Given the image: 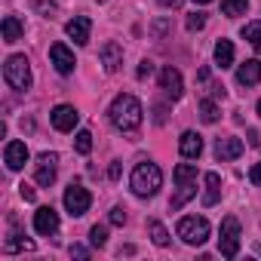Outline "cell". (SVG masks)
<instances>
[{
  "label": "cell",
  "instance_id": "f1b7e54d",
  "mask_svg": "<svg viewBox=\"0 0 261 261\" xmlns=\"http://www.w3.org/2000/svg\"><path fill=\"white\" fill-rule=\"evenodd\" d=\"M89 243H92V246H95V249H101V246H105V243H108V230H105V227H101V224H95V227H92V230H89Z\"/></svg>",
  "mask_w": 261,
  "mask_h": 261
},
{
  "label": "cell",
  "instance_id": "e0dca14e",
  "mask_svg": "<svg viewBox=\"0 0 261 261\" xmlns=\"http://www.w3.org/2000/svg\"><path fill=\"white\" fill-rule=\"evenodd\" d=\"M237 83H240V86H255V83H261V62H258V59L243 62V65L237 68Z\"/></svg>",
  "mask_w": 261,
  "mask_h": 261
},
{
  "label": "cell",
  "instance_id": "f35d334b",
  "mask_svg": "<svg viewBox=\"0 0 261 261\" xmlns=\"http://www.w3.org/2000/svg\"><path fill=\"white\" fill-rule=\"evenodd\" d=\"M258 114H261V101H258Z\"/></svg>",
  "mask_w": 261,
  "mask_h": 261
},
{
  "label": "cell",
  "instance_id": "6da1fadb",
  "mask_svg": "<svg viewBox=\"0 0 261 261\" xmlns=\"http://www.w3.org/2000/svg\"><path fill=\"white\" fill-rule=\"evenodd\" d=\"M108 117H111V123L120 129V133H133V129H139V126H142V120H145V111H142V101H139L136 95L120 92V95L111 101V108H108Z\"/></svg>",
  "mask_w": 261,
  "mask_h": 261
},
{
  "label": "cell",
  "instance_id": "74e56055",
  "mask_svg": "<svg viewBox=\"0 0 261 261\" xmlns=\"http://www.w3.org/2000/svg\"><path fill=\"white\" fill-rule=\"evenodd\" d=\"M194 4H200V7H203V4H212V0H194Z\"/></svg>",
  "mask_w": 261,
  "mask_h": 261
},
{
  "label": "cell",
  "instance_id": "d6986e66",
  "mask_svg": "<svg viewBox=\"0 0 261 261\" xmlns=\"http://www.w3.org/2000/svg\"><path fill=\"white\" fill-rule=\"evenodd\" d=\"M206 191H203V206H215L221 197V175L218 172H206Z\"/></svg>",
  "mask_w": 261,
  "mask_h": 261
},
{
  "label": "cell",
  "instance_id": "7402d4cb",
  "mask_svg": "<svg viewBox=\"0 0 261 261\" xmlns=\"http://www.w3.org/2000/svg\"><path fill=\"white\" fill-rule=\"evenodd\" d=\"M194 194H197V181H181V185H178V191H175V197H172V203H169V209H175V212H178V209L194 197Z\"/></svg>",
  "mask_w": 261,
  "mask_h": 261
},
{
  "label": "cell",
  "instance_id": "9c48e42d",
  "mask_svg": "<svg viewBox=\"0 0 261 261\" xmlns=\"http://www.w3.org/2000/svg\"><path fill=\"white\" fill-rule=\"evenodd\" d=\"M49 120H53V126L59 129V133H74V126H77L80 114H77L74 105H56L53 114H49Z\"/></svg>",
  "mask_w": 261,
  "mask_h": 261
},
{
  "label": "cell",
  "instance_id": "4316f807",
  "mask_svg": "<svg viewBox=\"0 0 261 261\" xmlns=\"http://www.w3.org/2000/svg\"><path fill=\"white\" fill-rule=\"evenodd\" d=\"M74 148H77V154H89L92 151V133L89 129H80V133L74 136Z\"/></svg>",
  "mask_w": 261,
  "mask_h": 261
},
{
  "label": "cell",
  "instance_id": "1f68e13d",
  "mask_svg": "<svg viewBox=\"0 0 261 261\" xmlns=\"http://www.w3.org/2000/svg\"><path fill=\"white\" fill-rule=\"evenodd\" d=\"M249 181H252L255 188H261V163H255V166L249 169Z\"/></svg>",
  "mask_w": 261,
  "mask_h": 261
},
{
  "label": "cell",
  "instance_id": "ffe728a7",
  "mask_svg": "<svg viewBox=\"0 0 261 261\" xmlns=\"http://www.w3.org/2000/svg\"><path fill=\"white\" fill-rule=\"evenodd\" d=\"M22 34H25L22 19H19V16H7V19H4V40H7V43H16Z\"/></svg>",
  "mask_w": 261,
  "mask_h": 261
},
{
  "label": "cell",
  "instance_id": "83f0119b",
  "mask_svg": "<svg viewBox=\"0 0 261 261\" xmlns=\"http://www.w3.org/2000/svg\"><path fill=\"white\" fill-rule=\"evenodd\" d=\"M200 117H203V123H215L218 120V105L212 98H203L200 101Z\"/></svg>",
  "mask_w": 261,
  "mask_h": 261
},
{
  "label": "cell",
  "instance_id": "603a6c76",
  "mask_svg": "<svg viewBox=\"0 0 261 261\" xmlns=\"http://www.w3.org/2000/svg\"><path fill=\"white\" fill-rule=\"evenodd\" d=\"M243 37L249 40V46L261 56V22H249L246 28H243Z\"/></svg>",
  "mask_w": 261,
  "mask_h": 261
},
{
  "label": "cell",
  "instance_id": "5bb4252c",
  "mask_svg": "<svg viewBox=\"0 0 261 261\" xmlns=\"http://www.w3.org/2000/svg\"><path fill=\"white\" fill-rule=\"evenodd\" d=\"M101 65H105L108 74H117L120 71V65H123V46L117 40H108L101 46Z\"/></svg>",
  "mask_w": 261,
  "mask_h": 261
},
{
  "label": "cell",
  "instance_id": "e575fe53",
  "mask_svg": "<svg viewBox=\"0 0 261 261\" xmlns=\"http://www.w3.org/2000/svg\"><path fill=\"white\" fill-rule=\"evenodd\" d=\"M71 255L74 258H89V249L86 246H71Z\"/></svg>",
  "mask_w": 261,
  "mask_h": 261
},
{
  "label": "cell",
  "instance_id": "d4e9b609",
  "mask_svg": "<svg viewBox=\"0 0 261 261\" xmlns=\"http://www.w3.org/2000/svg\"><path fill=\"white\" fill-rule=\"evenodd\" d=\"M246 10H249V0H221V13H224V16H230V19L243 16Z\"/></svg>",
  "mask_w": 261,
  "mask_h": 261
},
{
  "label": "cell",
  "instance_id": "484cf974",
  "mask_svg": "<svg viewBox=\"0 0 261 261\" xmlns=\"http://www.w3.org/2000/svg\"><path fill=\"white\" fill-rule=\"evenodd\" d=\"M172 178L181 185V181H197V166L194 163H178L175 166V172H172Z\"/></svg>",
  "mask_w": 261,
  "mask_h": 261
},
{
  "label": "cell",
  "instance_id": "8992f818",
  "mask_svg": "<svg viewBox=\"0 0 261 261\" xmlns=\"http://www.w3.org/2000/svg\"><path fill=\"white\" fill-rule=\"evenodd\" d=\"M89 206H92V194H89L83 185H71V188H65V209H68L74 218L86 215Z\"/></svg>",
  "mask_w": 261,
  "mask_h": 261
},
{
  "label": "cell",
  "instance_id": "30bf717a",
  "mask_svg": "<svg viewBox=\"0 0 261 261\" xmlns=\"http://www.w3.org/2000/svg\"><path fill=\"white\" fill-rule=\"evenodd\" d=\"M49 62H53V65H56V71H59V74H65V77H68V74H74V68H77L74 53H71L65 43H53V46H49Z\"/></svg>",
  "mask_w": 261,
  "mask_h": 261
},
{
  "label": "cell",
  "instance_id": "5b68a950",
  "mask_svg": "<svg viewBox=\"0 0 261 261\" xmlns=\"http://www.w3.org/2000/svg\"><path fill=\"white\" fill-rule=\"evenodd\" d=\"M218 252L224 258H237L240 252V221L233 215H227L221 221V237H218Z\"/></svg>",
  "mask_w": 261,
  "mask_h": 261
},
{
  "label": "cell",
  "instance_id": "7c38bea8",
  "mask_svg": "<svg viewBox=\"0 0 261 261\" xmlns=\"http://www.w3.org/2000/svg\"><path fill=\"white\" fill-rule=\"evenodd\" d=\"M28 145L25 142H7V148H4V163H7V169H13V172H19V169H25V163H28Z\"/></svg>",
  "mask_w": 261,
  "mask_h": 261
},
{
  "label": "cell",
  "instance_id": "8fae6325",
  "mask_svg": "<svg viewBox=\"0 0 261 261\" xmlns=\"http://www.w3.org/2000/svg\"><path fill=\"white\" fill-rule=\"evenodd\" d=\"M160 89H163L172 101H178V98H181V92H185L181 71H178V68H172V65H169V68H163V71H160Z\"/></svg>",
  "mask_w": 261,
  "mask_h": 261
},
{
  "label": "cell",
  "instance_id": "f546056e",
  "mask_svg": "<svg viewBox=\"0 0 261 261\" xmlns=\"http://www.w3.org/2000/svg\"><path fill=\"white\" fill-rule=\"evenodd\" d=\"M185 25H188V31H203V25H206V16H203V13H191Z\"/></svg>",
  "mask_w": 261,
  "mask_h": 261
},
{
  "label": "cell",
  "instance_id": "8d00e7d4",
  "mask_svg": "<svg viewBox=\"0 0 261 261\" xmlns=\"http://www.w3.org/2000/svg\"><path fill=\"white\" fill-rule=\"evenodd\" d=\"M160 4H163V7H172V10H175V7L181 4V0H160Z\"/></svg>",
  "mask_w": 261,
  "mask_h": 261
},
{
  "label": "cell",
  "instance_id": "836d02e7",
  "mask_svg": "<svg viewBox=\"0 0 261 261\" xmlns=\"http://www.w3.org/2000/svg\"><path fill=\"white\" fill-rule=\"evenodd\" d=\"M151 71H154V65H151V62H142V65H139V80H145Z\"/></svg>",
  "mask_w": 261,
  "mask_h": 261
},
{
  "label": "cell",
  "instance_id": "2e32d148",
  "mask_svg": "<svg viewBox=\"0 0 261 261\" xmlns=\"http://www.w3.org/2000/svg\"><path fill=\"white\" fill-rule=\"evenodd\" d=\"M243 154V142L240 139H233V136H224V139H218L215 142V157L224 163V160H237Z\"/></svg>",
  "mask_w": 261,
  "mask_h": 261
},
{
  "label": "cell",
  "instance_id": "52a82bcc",
  "mask_svg": "<svg viewBox=\"0 0 261 261\" xmlns=\"http://www.w3.org/2000/svg\"><path fill=\"white\" fill-rule=\"evenodd\" d=\"M56 172H59V154H40L37 157V169H34V178L40 188H49L56 181Z\"/></svg>",
  "mask_w": 261,
  "mask_h": 261
},
{
  "label": "cell",
  "instance_id": "ac0fdd59",
  "mask_svg": "<svg viewBox=\"0 0 261 261\" xmlns=\"http://www.w3.org/2000/svg\"><path fill=\"white\" fill-rule=\"evenodd\" d=\"M10 237H7V243H4V252L7 255H13V252H31L34 249V243L31 240H25L22 233H19V227H16V218H10Z\"/></svg>",
  "mask_w": 261,
  "mask_h": 261
},
{
  "label": "cell",
  "instance_id": "3957f363",
  "mask_svg": "<svg viewBox=\"0 0 261 261\" xmlns=\"http://www.w3.org/2000/svg\"><path fill=\"white\" fill-rule=\"evenodd\" d=\"M4 80L19 92L31 89V62L25 56H10L7 65H4Z\"/></svg>",
  "mask_w": 261,
  "mask_h": 261
},
{
  "label": "cell",
  "instance_id": "44dd1931",
  "mask_svg": "<svg viewBox=\"0 0 261 261\" xmlns=\"http://www.w3.org/2000/svg\"><path fill=\"white\" fill-rule=\"evenodd\" d=\"M215 65H218V68H230V65H233V43L224 40V37L215 43Z\"/></svg>",
  "mask_w": 261,
  "mask_h": 261
},
{
  "label": "cell",
  "instance_id": "7a4b0ae2",
  "mask_svg": "<svg viewBox=\"0 0 261 261\" xmlns=\"http://www.w3.org/2000/svg\"><path fill=\"white\" fill-rule=\"evenodd\" d=\"M129 188H133L136 197H154L163 188V172L157 163H139L133 169V178H129Z\"/></svg>",
  "mask_w": 261,
  "mask_h": 261
},
{
  "label": "cell",
  "instance_id": "277c9868",
  "mask_svg": "<svg viewBox=\"0 0 261 261\" xmlns=\"http://www.w3.org/2000/svg\"><path fill=\"white\" fill-rule=\"evenodd\" d=\"M209 221L203 218V215H188V218H181L178 221V237L188 243V246H203L206 240H209Z\"/></svg>",
  "mask_w": 261,
  "mask_h": 261
},
{
  "label": "cell",
  "instance_id": "4fadbf2b",
  "mask_svg": "<svg viewBox=\"0 0 261 261\" xmlns=\"http://www.w3.org/2000/svg\"><path fill=\"white\" fill-rule=\"evenodd\" d=\"M65 31H68V37H71L77 46H86V43H89V31H92V22H89L86 16H74V19L65 25Z\"/></svg>",
  "mask_w": 261,
  "mask_h": 261
},
{
  "label": "cell",
  "instance_id": "4dcf8cb0",
  "mask_svg": "<svg viewBox=\"0 0 261 261\" xmlns=\"http://www.w3.org/2000/svg\"><path fill=\"white\" fill-rule=\"evenodd\" d=\"M108 218H111V224H117V227H123V224H126V209H123V206H114Z\"/></svg>",
  "mask_w": 261,
  "mask_h": 261
},
{
  "label": "cell",
  "instance_id": "d6a6232c",
  "mask_svg": "<svg viewBox=\"0 0 261 261\" xmlns=\"http://www.w3.org/2000/svg\"><path fill=\"white\" fill-rule=\"evenodd\" d=\"M19 194H22V200H28V203H31V200H34V197H37V194H34V188H31V185H19Z\"/></svg>",
  "mask_w": 261,
  "mask_h": 261
},
{
  "label": "cell",
  "instance_id": "9a60e30c",
  "mask_svg": "<svg viewBox=\"0 0 261 261\" xmlns=\"http://www.w3.org/2000/svg\"><path fill=\"white\" fill-rule=\"evenodd\" d=\"M178 151H181L185 160H197L203 154V139L188 129V133H181V139H178Z\"/></svg>",
  "mask_w": 261,
  "mask_h": 261
},
{
  "label": "cell",
  "instance_id": "ba28073f",
  "mask_svg": "<svg viewBox=\"0 0 261 261\" xmlns=\"http://www.w3.org/2000/svg\"><path fill=\"white\" fill-rule=\"evenodd\" d=\"M34 230L40 237H56L59 233V212L53 206H40L34 212Z\"/></svg>",
  "mask_w": 261,
  "mask_h": 261
},
{
  "label": "cell",
  "instance_id": "cb8c5ba5",
  "mask_svg": "<svg viewBox=\"0 0 261 261\" xmlns=\"http://www.w3.org/2000/svg\"><path fill=\"white\" fill-rule=\"evenodd\" d=\"M148 233H151V240H154L157 246H169V230H166L157 218H151V221H148Z\"/></svg>",
  "mask_w": 261,
  "mask_h": 261
},
{
  "label": "cell",
  "instance_id": "d590c367",
  "mask_svg": "<svg viewBox=\"0 0 261 261\" xmlns=\"http://www.w3.org/2000/svg\"><path fill=\"white\" fill-rule=\"evenodd\" d=\"M108 175H111V181H117V178H120V163H117V160L111 163V169H108Z\"/></svg>",
  "mask_w": 261,
  "mask_h": 261
}]
</instances>
